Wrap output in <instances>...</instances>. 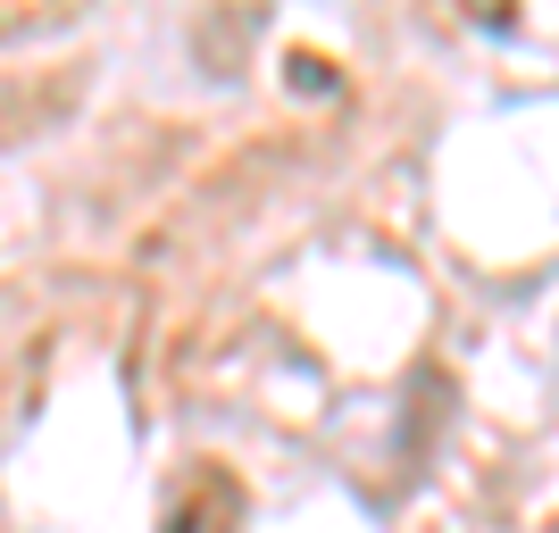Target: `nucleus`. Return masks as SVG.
<instances>
[{
	"label": "nucleus",
	"mask_w": 559,
	"mask_h": 533,
	"mask_svg": "<svg viewBox=\"0 0 559 533\" xmlns=\"http://www.w3.org/2000/svg\"><path fill=\"white\" fill-rule=\"evenodd\" d=\"M242 484H234V467L217 459H192L185 475H176V492H167L159 509V533H242Z\"/></svg>",
	"instance_id": "obj_1"
},
{
	"label": "nucleus",
	"mask_w": 559,
	"mask_h": 533,
	"mask_svg": "<svg viewBox=\"0 0 559 533\" xmlns=\"http://www.w3.org/2000/svg\"><path fill=\"white\" fill-rule=\"evenodd\" d=\"M50 17H59V9H43V0H17V9H0V43H17V34H43Z\"/></svg>",
	"instance_id": "obj_2"
},
{
	"label": "nucleus",
	"mask_w": 559,
	"mask_h": 533,
	"mask_svg": "<svg viewBox=\"0 0 559 533\" xmlns=\"http://www.w3.org/2000/svg\"><path fill=\"white\" fill-rule=\"evenodd\" d=\"M551 533H559V525H551Z\"/></svg>",
	"instance_id": "obj_3"
}]
</instances>
